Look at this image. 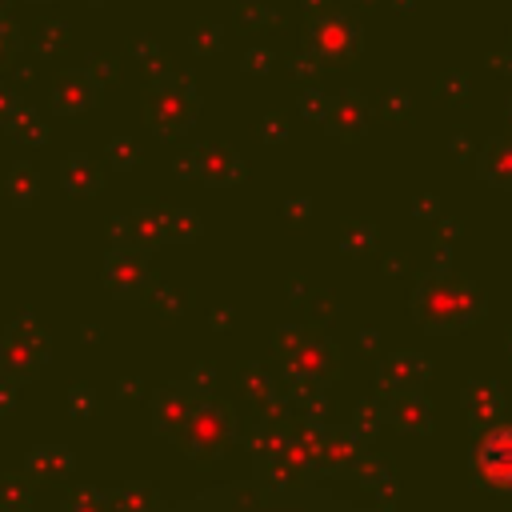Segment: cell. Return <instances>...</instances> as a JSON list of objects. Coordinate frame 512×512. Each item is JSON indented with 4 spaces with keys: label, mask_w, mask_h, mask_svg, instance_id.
<instances>
[{
    "label": "cell",
    "mask_w": 512,
    "mask_h": 512,
    "mask_svg": "<svg viewBox=\"0 0 512 512\" xmlns=\"http://www.w3.org/2000/svg\"><path fill=\"white\" fill-rule=\"evenodd\" d=\"M152 512H376L328 484L304 480H228L212 484L176 504H160Z\"/></svg>",
    "instance_id": "1"
},
{
    "label": "cell",
    "mask_w": 512,
    "mask_h": 512,
    "mask_svg": "<svg viewBox=\"0 0 512 512\" xmlns=\"http://www.w3.org/2000/svg\"><path fill=\"white\" fill-rule=\"evenodd\" d=\"M476 472L488 484L512 488V428H492L476 444Z\"/></svg>",
    "instance_id": "2"
}]
</instances>
